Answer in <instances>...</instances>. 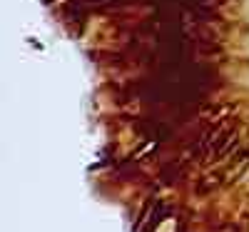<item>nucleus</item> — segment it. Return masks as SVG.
Segmentation results:
<instances>
[]
</instances>
